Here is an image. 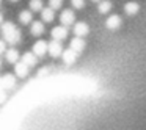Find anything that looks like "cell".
<instances>
[{
    "instance_id": "8992f818",
    "label": "cell",
    "mask_w": 146,
    "mask_h": 130,
    "mask_svg": "<svg viewBox=\"0 0 146 130\" xmlns=\"http://www.w3.org/2000/svg\"><path fill=\"white\" fill-rule=\"evenodd\" d=\"M90 33V27L86 22H77L74 24V35H76V38H85L86 35Z\"/></svg>"
},
{
    "instance_id": "277c9868",
    "label": "cell",
    "mask_w": 146,
    "mask_h": 130,
    "mask_svg": "<svg viewBox=\"0 0 146 130\" xmlns=\"http://www.w3.org/2000/svg\"><path fill=\"white\" fill-rule=\"evenodd\" d=\"M47 52H49L50 57L57 58V57H60L61 52H63V46H61V42L54 41V39H52L50 42H47Z\"/></svg>"
},
{
    "instance_id": "5bb4252c",
    "label": "cell",
    "mask_w": 146,
    "mask_h": 130,
    "mask_svg": "<svg viewBox=\"0 0 146 130\" xmlns=\"http://www.w3.org/2000/svg\"><path fill=\"white\" fill-rule=\"evenodd\" d=\"M30 33L33 36H41L44 33V24L39 22V20H33L32 27H30Z\"/></svg>"
},
{
    "instance_id": "e0dca14e",
    "label": "cell",
    "mask_w": 146,
    "mask_h": 130,
    "mask_svg": "<svg viewBox=\"0 0 146 130\" xmlns=\"http://www.w3.org/2000/svg\"><path fill=\"white\" fill-rule=\"evenodd\" d=\"M140 10L138 3H135V2H127L126 5H124V13L129 14V16H133V14H137Z\"/></svg>"
},
{
    "instance_id": "9c48e42d",
    "label": "cell",
    "mask_w": 146,
    "mask_h": 130,
    "mask_svg": "<svg viewBox=\"0 0 146 130\" xmlns=\"http://www.w3.org/2000/svg\"><path fill=\"white\" fill-rule=\"evenodd\" d=\"M61 57H63V61H64L66 64H74V63L77 61V57H79V55L74 53L71 49H66V50L61 52Z\"/></svg>"
},
{
    "instance_id": "d6986e66",
    "label": "cell",
    "mask_w": 146,
    "mask_h": 130,
    "mask_svg": "<svg viewBox=\"0 0 146 130\" xmlns=\"http://www.w3.org/2000/svg\"><path fill=\"white\" fill-rule=\"evenodd\" d=\"M111 2H108V0H101L99 2V7H98V10H99V13L101 14H107L108 11H111Z\"/></svg>"
},
{
    "instance_id": "ffe728a7",
    "label": "cell",
    "mask_w": 146,
    "mask_h": 130,
    "mask_svg": "<svg viewBox=\"0 0 146 130\" xmlns=\"http://www.w3.org/2000/svg\"><path fill=\"white\" fill-rule=\"evenodd\" d=\"M29 7H30V10L32 11H41L42 8V0H30L29 2Z\"/></svg>"
},
{
    "instance_id": "603a6c76",
    "label": "cell",
    "mask_w": 146,
    "mask_h": 130,
    "mask_svg": "<svg viewBox=\"0 0 146 130\" xmlns=\"http://www.w3.org/2000/svg\"><path fill=\"white\" fill-rule=\"evenodd\" d=\"M5 100H7V91L0 86V104H3Z\"/></svg>"
},
{
    "instance_id": "5b68a950",
    "label": "cell",
    "mask_w": 146,
    "mask_h": 130,
    "mask_svg": "<svg viewBox=\"0 0 146 130\" xmlns=\"http://www.w3.org/2000/svg\"><path fill=\"white\" fill-rule=\"evenodd\" d=\"M46 52H47V41H44V39H39V41H36L35 44H33L32 53L35 55L36 58L46 55Z\"/></svg>"
},
{
    "instance_id": "ac0fdd59",
    "label": "cell",
    "mask_w": 146,
    "mask_h": 130,
    "mask_svg": "<svg viewBox=\"0 0 146 130\" xmlns=\"http://www.w3.org/2000/svg\"><path fill=\"white\" fill-rule=\"evenodd\" d=\"M54 17H55V14H54V11H52L50 8H42V10H41V19H42V22H52V20H54Z\"/></svg>"
},
{
    "instance_id": "f546056e",
    "label": "cell",
    "mask_w": 146,
    "mask_h": 130,
    "mask_svg": "<svg viewBox=\"0 0 146 130\" xmlns=\"http://www.w3.org/2000/svg\"><path fill=\"white\" fill-rule=\"evenodd\" d=\"M0 66H2V60H0Z\"/></svg>"
},
{
    "instance_id": "2e32d148",
    "label": "cell",
    "mask_w": 146,
    "mask_h": 130,
    "mask_svg": "<svg viewBox=\"0 0 146 130\" xmlns=\"http://www.w3.org/2000/svg\"><path fill=\"white\" fill-rule=\"evenodd\" d=\"M17 19H19V22L22 24V25H29L30 22H32L33 19V14L30 10H25V11H21L19 16H17Z\"/></svg>"
},
{
    "instance_id": "44dd1931",
    "label": "cell",
    "mask_w": 146,
    "mask_h": 130,
    "mask_svg": "<svg viewBox=\"0 0 146 130\" xmlns=\"http://www.w3.org/2000/svg\"><path fill=\"white\" fill-rule=\"evenodd\" d=\"M61 5H63V0H49V8H50L52 11L61 8Z\"/></svg>"
},
{
    "instance_id": "9a60e30c",
    "label": "cell",
    "mask_w": 146,
    "mask_h": 130,
    "mask_svg": "<svg viewBox=\"0 0 146 130\" xmlns=\"http://www.w3.org/2000/svg\"><path fill=\"white\" fill-rule=\"evenodd\" d=\"M22 63L25 64L27 67H32V66H35V64L38 63V58H36L32 52H25V53L22 55Z\"/></svg>"
},
{
    "instance_id": "7c38bea8",
    "label": "cell",
    "mask_w": 146,
    "mask_h": 130,
    "mask_svg": "<svg viewBox=\"0 0 146 130\" xmlns=\"http://www.w3.org/2000/svg\"><path fill=\"white\" fill-rule=\"evenodd\" d=\"M5 60L10 64H16L17 60H19V52H17L16 49H8V50L5 52Z\"/></svg>"
},
{
    "instance_id": "cb8c5ba5",
    "label": "cell",
    "mask_w": 146,
    "mask_h": 130,
    "mask_svg": "<svg viewBox=\"0 0 146 130\" xmlns=\"http://www.w3.org/2000/svg\"><path fill=\"white\" fill-rule=\"evenodd\" d=\"M7 52V42L5 41H0V55Z\"/></svg>"
},
{
    "instance_id": "7402d4cb",
    "label": "cell",
    "mask_w": 146,
    "mask_h": 130,
    "mask_svg": "<svg viewBox=\"0 0 146 130\" xmlns=\"http://www.w3.org/2000/svg\"><path fill=\"white\" fill-rule=\"evenodd\" d=\"M71 5H72V8H76V10H80V8L85 7V0H71Z\"/></svg>"
},
{
    "instance_id": "3957f363",
    "label": "cell",
    "mask_w": 146,
    "mask_h": 130,
    "mask_svg": "<svg viewBox=\"0 0 146 130\" xmlns=\"http://www.w3.org/2000/svg\"><path fill=\"white\" fill-rule=\"evenodd\" d=\"M50 35H52V38H54V41L61 42L63 39H66V36H68V28H66V27H63V25L54 27L52 32H50Z\"/></svg>"
},
{
    "instance_id": "6da1fadb",
    "label": "cell",
    "mask_w": 146,
    "mask_h": 130,
    "mask_svg": "<svg viewBox=\"0 0 146 130\" xmlns=\"http://www.w3.org/2000/svg\"><path fill=\"white\" fill-rule=\"evenodd\" d=\"M60 22L63 24V27H69L71 24L76 22V14L72 10H63L60 14Z\"/></svg>"
},
{
    "instance_id": "7a4b0ae2",
    "label": "cell",
    "mask_w": 146,
    "mask_h": 130,
    "mask_svg": "<svg viewBox=\"0 0 146 130\" xmlns=\"http://www.w3.org/2000/svg\"><path fill=\"white\" fill-rule=\"evenodd\" d=\"M0 85L2 88L7 91V89H13L16 86V77L13 74H5V75L0 77Z\"/></svg>"
},
{
    "instance_id": "4fadbf2b",
    "label": "cell",
    "mask_w": 146,
    "mask_h": 130,
    "mask_svg": "<svg viewBox=\"0 0 146 130\" xmlns=\"http://www.w3.org/2000/svg\"><path fill=\"white\" fill-rule=\"evenodd\" d=\"M14 30H16V25H14L13 22H10V20H8V22H3L2 25H0V32H2V36H3V39L7 38L8 35H11Z\"/></svg>"
},
{
    "instance_id": "d4e9b609",
    "label": "cell",
    "mask_w": 146,
    "mask_h": 130,
    "mask_svg": "<svg viewBox=\"0 0 146 130\" xmlns=\"http://www.w3.org/2000/svg\"><path fill=\"white\" fill-rule=\"evenodd\" d=\"M47 67H41V69L38 71V75H44V74H47Z\"/></svg>"
},
{
    "instance_id": "83f0119b",
    "label": "cell",
    "mask_w": 146,
    "mask_h": 130,
    "mask_svg": "<svg viewBox=\"0 0 146 130\" xmlns=\"http://www.w3.org/2000/svg\"><path fill=\"white\" fill-rule=\"evenodd\" d=\"M91 2H98V3H99V2H101V0H91Z\"/></svg>"
},
{
    "instance_id": "8fae6325",
    "label": "cell",
    "mask_w": 146,
    "mask_h": 130,
    "mask_svg": "<svg viewBox=\"0 0 146 130\" xmlns=\"http://www.w3.org/2000/svg\"><path fill=\"white\" fill-rule=\"evenodd\" d=\"M14 72H16L17 77H21V79H25L27 75H29V67L25 66V64L22 63V61H17L16 64H14Z\"/></svg>"
},
{
    "instance_id": "4dcf8cb0",
    "label": "cell",
    "mask_w": 146,
    "mask_h": 130,
    "mask_svg": "<svg viewBox=\"0 0 146 130\" xmlns=\"http://www.w3.org/2000/svg\"><path fill=\"white\" fill-rule=\"evenodd\" d=\"M0 86H2V85H0Z\"/></svg>"
},
{
    "instance_id": "484cf974",
    "label": "cell",
    "mask_w": 146,
    "mask_h": 130,
    "mask_svg": "<svg viewBox=\"0 0 146 130\" xmlns=\"http://www.w3.org/2000/svg\"><path fill=\"white\" fill-rule=\"evenodd\" d=\"M2 24H3V14L0 13V25H2Z\"/></svg>"
},
{
    "instance_id": "f1b7e54d",
    "label": "cell",
    "mask_w": 146,
    "mask_h": 130,
    "mask_svg": "<svg viewBox=\"0 0 146 130\" xmlns=\"http://www.w3.org/2000/svg\"><path fill=\"white\" fill-rule=\"evenodd\" d=\"M0 7H2V0H0Z\"/></svg>"
},
{
    "instance_id": "ba28073f",
    "label": "cell",
    "mask_w": 146,
    "mask_h": 130,
    "mask_svg": "<svg viewBox=\"0 0 146 130\" xmlns=\"http://www.w3.org/2000/svg\"><path fill=\"white\" fill-rule=\"evenodd\" d=\"M86 47V44H85V41H83L82 38H72L71 39V46H69V49L74 52V53H82L83 52V49Z\"/></svg>"
},
{
    "instance_id": "52a82bcc",
    "label": "cell",
    "mask_w": 146,
    "mask_h": 130,
    "mask_svg": "<svg viewBox=\"0 0 146 130\" xmlns=\"http://www.w3.org/2000/svg\"><path fill=\"white\" fill-rule=\"evenodd\" d=\"M121 24H123V19H121V16H118V14H111V16H108V19L105 20V27H107L108 30H118L121 27Z\"/></svg>"
},
{
    "instance_id": "4316f807",
    "label": "cell",
    "mask_w": 146,
    "mask_h": 130,
    "mask_svg": "<svg viewBox=\"0 0 146 130\" xmlns=\"http://www.w3.org/2000/svg\"><path fill=\"white\" fill-rule=\"evenodd\" d=\"M10 2H13V3H16V2H19V0H10Z\"/></svg>"
},
{
    "instance_id": "30bf717a",
    "label": "cell",
    "mask_w": 146,
    "mask_h": 130,
    "mask_svg": "<svg viewBox=\"0 0 146 130\" xmlns=\"http://www.w3.org/2000/svg\"><path fill=\"white\" fill-rule=\"evenodd\" d=\"M21 35H22V33H21V30H14L13 33H11V35H8L7 38L3 39L5 42H8V44L10 46H16V44H19L21 42Z\"/></svg>"
}]
</instances>
